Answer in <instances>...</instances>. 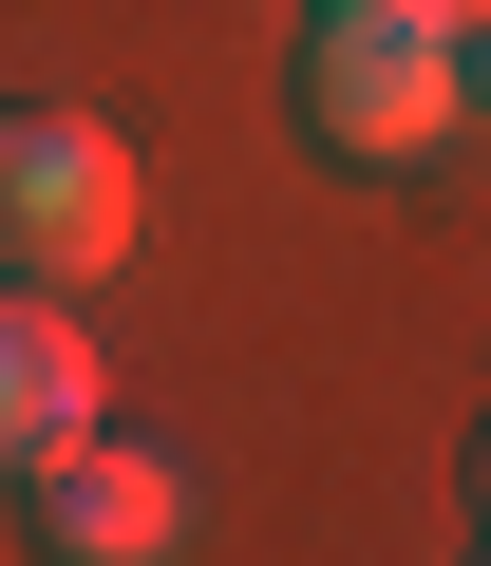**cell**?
I'll use <instances>...</instances> for the list:
<instances>
[{"label":"cell","mask_w":491,"mask_h":566,"mask_svg":"<svg viewBox=\"0 0 491 566\" xmlns=\"http://www.w3.org/2000/svg\"><path fill=\"white\" fill-rule=\"evenodd\" d=\"M472 114V57L435 39V20H303V133L341 151V170H416L435 133Z\"/></svg>","instance_id":"obj_1"},{"label":"cell","mask_w":491,"mask_h":566,"mask_svg":"<svg viewBox=\"0 0 491 566\" xmlns=\"http://www.w3.org/2000/svg\"><path fill=\"white\" fill-rule=\"evenodd\" d=\"M133 264V151L95 114H20L0 133V283H114Z\"/></svg>","instance_id":"obj_2"},{"label":"cell","mask_w":491,"mask_h":566,"mask_svg":"<svg viewBox=\"0 0 491 566\" xmlns=\"http://www.w3.org/2000/svg\"><path fill=\"white\" fill-rule=\"evenodd\" d=\"M20 510H39V566H170L189 547V453L133 434V416H95L76 453L20 472Z\"/></svg>","instance_id":"obj_3"},{"label":"cell","mask_w":491,"mask_h":566,"mask_svg":"<svg viewBox=\"0 0 491 566\" xmlns=\"http://www.w3.org/2000/svg\"><path fill=\"white\" fill-rule=\"evenodd\" d=\"M95 434V322L39 303V283H0V472H39Z\"/></svg>","instance_id":"obj_4"},{"label":"cell","mask_w":491,"mask_h":566,"mask_svg":"<svg viewBox=\"0 0 491 566\" xmlns=\"http://www.w3.org/2000/svg\"><path fill=\"white\" fill-rule=\"evenodd\" d=\"M397 20H435V39H472V20H491V0H397Z\"/></svg>","instance_id":"obj_5"},{"label":"cell","mask_w":491,"mask_h":566,"mask_svg":"<svg viewBox=\"0 0 491 566\" xmlns=\"http://www.w3.org/2000/svg\"><path fill=\"white\" fill-rule=\"evenodd\" d=\"M453 57H472V114H491V20H472V39H453Z\"/></svg>","instance_id":"obj_6"},{"label":"cell","mask_w":491,"mask_h":566,"mask_svg":"<svg viewBox=\"0 0 491 566\" xmlns=\"http://www.w3.org/2000/svg\"><path fill=\"white\" fill-rule=\"evenodd\" d=\"M303 20H378V0H303Z\"/></svg>","instance_id":"obj_7"},{"label":"cell","mask_w":491,"mask_h":566,"mask_svg":"<svg viewBox=\"0 0 491 566\" xmlns=\"http://www.w3.org/2000/svg\"><path fill=\"white\" fill-rule=\"evenodd\" d=\"M472 491H491V434H472Z\"/></svg>","instance_id":"obj_8"},{"label":"cell","mask_w":491,"mask_h":566,"mask_svg":"<svg viewBox=\"0 0 491 566\" xmlns=\"http://www.w3.org/2000/svg\"><path fill=\"white\" fill-rule=\"evenodd\" d=\"M0 133H20V114H0Z\"/></svg>","instance_id":"obj_9"}]
</instances>
